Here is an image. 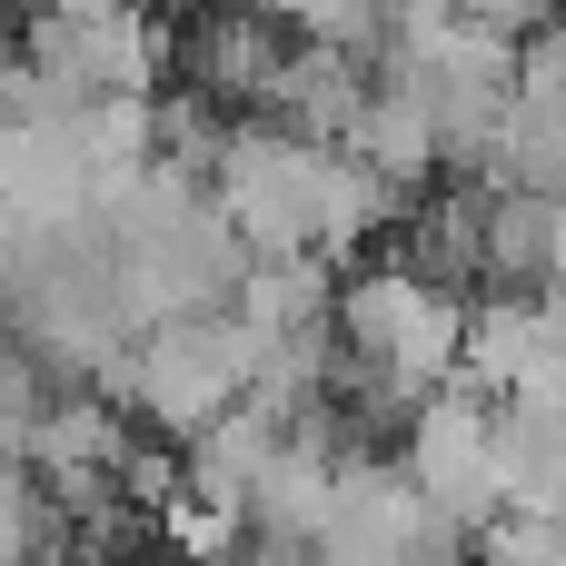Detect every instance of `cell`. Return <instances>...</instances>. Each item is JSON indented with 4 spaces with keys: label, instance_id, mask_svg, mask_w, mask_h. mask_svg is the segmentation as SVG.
I'll return each instance as SVG.
<instances>
[{
    "label": "cell",
    "instance_id": "cell-2",
    "mask_svg": "<svg viewBox=\"0 0 566 566\" xmlns=\"http://www.w3.org/2000/svg\"><path fill=\"white\" fill-rule=\"evenodd\" d=\"M289 30L259 10V0H209L179 40H169V60H179V90H199V99H219L229 119H259V99L279 90V70H289Z\"/></svg>",
    "mask_w": 566,
    "mask_h": 566
},
{
    "label": "cell",
    "instance_id": "cell-4",
    "mask_svg": "<svg viewBox=\"0 0 566 566\" xmlns=\"http://www.w3.org/2000/svg\"><path fill=\"white\" fill-rule=\"evenodd\" d=\"M30 20H80V10H109V0H20Z\"/></svg>",
    "mask_w": 566,
    "mask_h": 566
},
{
    "label": "cell",
    "instance_id": "cell-1",
    "mask_svg": "<svg viewBox=\"0 0 566 566\" xmlns=\"http://www.w3.org/2000/svg\"><path fill=\"white\" fill-rule=\"evenodd\" d=\"M408 488L438 507V517H458L468 537L517 497L507 488V418H488L478 398H428L418 418H408Z\"/></svg>",
    "mask_w": 566,
    "mask_h": 566
},
{
    "label": "cell",
    "instance_id": "cell-3",
    "mask_svg": "<svg viewBox=\"0 0 566 566\" xmlns=\"http://www.w3.org/2000/svg\"><path fill=\"white\" fill-rule=\"evenodd\" d=\"M488 289L537 308L557 289V199L527 189H488Z\"/></svg>",
    "mask_w": 566,
    "mask_h": 566
}]
</instances>
